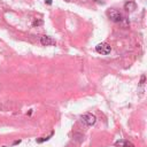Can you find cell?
Here are the masks:
<instances>
[{"label": "cell", "mask_w": 147, "mask_h": 147, "mask_svg": "<svg viewBox=\"0 0 147 147\" xmlns=\"http://www.w3.org/2000/svg\"><path fill=\"white\" fill-rule=\"evenodd\" d=\"M41 24H43V21H37V20H36V21L33 22V25H35V27H36V25L38 27V25H41Z\"/></svg>", "instance_id": "cell-8"}, {"label": "cell", "mask_w": 147, "mask_h": 147, "mask_svg": "<svg viewBox=\"0 0 147 147\" xmlns=\"http://www.w3.org/2000/svg\"><path fill=\"white\" fill-rule=\"evenodd\" d=\"M81 120H82V122H83L84 124H86L88 126H92V125H94L96 122H97V117H96L93 114H91V113L84 114V115L81 117Z\"/></svg>", "instance_id": "cell-2"}, {"label": "cell", "mask_w": 147, "mask_h": 147, "mask_svg": "<svg viewBox=\"0 0 147 147\" xmlns=\"http://www.w3.org/2000/svg\"><path fill=\"white\" fill-rule=\"evenodd\" d=\"M96 51L99 53V54H102V55H108L110 52H112V47L109 44L107 43H100L96 46Z\"/></svg>", "instance_id": "cell-1"}, {"label": "cell", "mask_w": 147, "mask_h": 147, "mask_svg": "<svg viewBox=\"0 0 147 147\" xmlns=\"http://www.w3.org/2000/svg\"><path fill=\"white\" fill-rule=\"evenodd\" d=\"M107 15H108V17L113 21V22H121L122 20H123V16H122V14L118 12V11H116V9H109L108 11V13H107Z\"/></svg>", "instance_id": "cell-3"}, {"label": "cell", "mask_w": 147, "mask_h": 147, "mask_svg": "<svg viewBox=\"0 0 147 147\" xmlns=\"http://www.w3.org/2000/svg\"><path fill=\"white\" fill-rule=\"evenodd\" d=\"M136 7H137L136 6V3H133V1H128L124 5V9L128 11V12H133L136 9Z\"/></svg>", "instance_id": "cell-5"}, {"label": "cell", "mask_w": 147, "mask_h": 147, "mask_svg": "<svg viewBox=\"0 0 147 147\" xmlns=\"http://www.w3.org/2000/svg\"><path fill=\"white\" fill-rule=\"evenodd\" d=\"M144 83H145V75H142V76H141V80H140V85H144Z\"/></svg>", "instance_id": "cell-9"}, {"label": "cell", "mask_w": 147, "mask_h": 147, "mask_svg": "<svg viewBox=\"0 0 147 147\" xmlns=\"http://www.w3.org/2000/svg\"><path fill=\"white\" fill-rule=\"evenodd\" d=\"M40 44L43 46H52V45H55V40L52 38V37H48V36H43L40 38Z\"/></svg>", "instance_id": "cell-4"}, {"label": "cell", "mask_w": 147, "mask_h": 147, "mask_svg": "<svg viewBox=\"0 0 147 147\" xmlns=\"http://www.w3.org/2000/svg\"><path fill=\"white\" fill-rule=\"evenodd\" d=\"M46 3H47L48 5H51V4H52V0H47V1H46Z\"/></svg>", "instance_id": "cell-10"}, {"label": "cell", "mask_w": 147, "mask_h": 147, "mask_svg": "<svg viewBox=\"0 0 147 147\" xmlns=\"http://www.w3.org/2000/svg\"><path fill=\"white\" fill-rule=\"evenodd\" d=\"M52 134H53V132H52V133H51V134H49L48 137H43L41 139H38L37 141H38V142H44V141H46V140H48V138H49V137H51Z\"/></svg>", "instance_id": "cell-7"}, {"label": "cell", "mask_w": 147, "mask_h": 147, "mask_svg": "<svg viewBox=\"0 0 147 147\" xmlns=\"http://www.w3.org/2000/svg\"><path fill=\"white\" fill-rule=\"evenodd\" d=\"M65 1H68V3H69V1H71V0H65Z\"/></svg>", "instance_id": "cell-11"}, {"label": "cell", "mask_w": 147, "mask_h": 147, "mask_svg": "<svg viewBox=\"0 0 147 147\" xmlns=\"http://www.w3.org/2000/svg\"><path fill=\"white\" fill-rule=\"evenodd\" d=\"M122 147H134V145L132 142H130V141H123Z\"/></svg>", "instance_id": "cell-6"}]
</instances>
